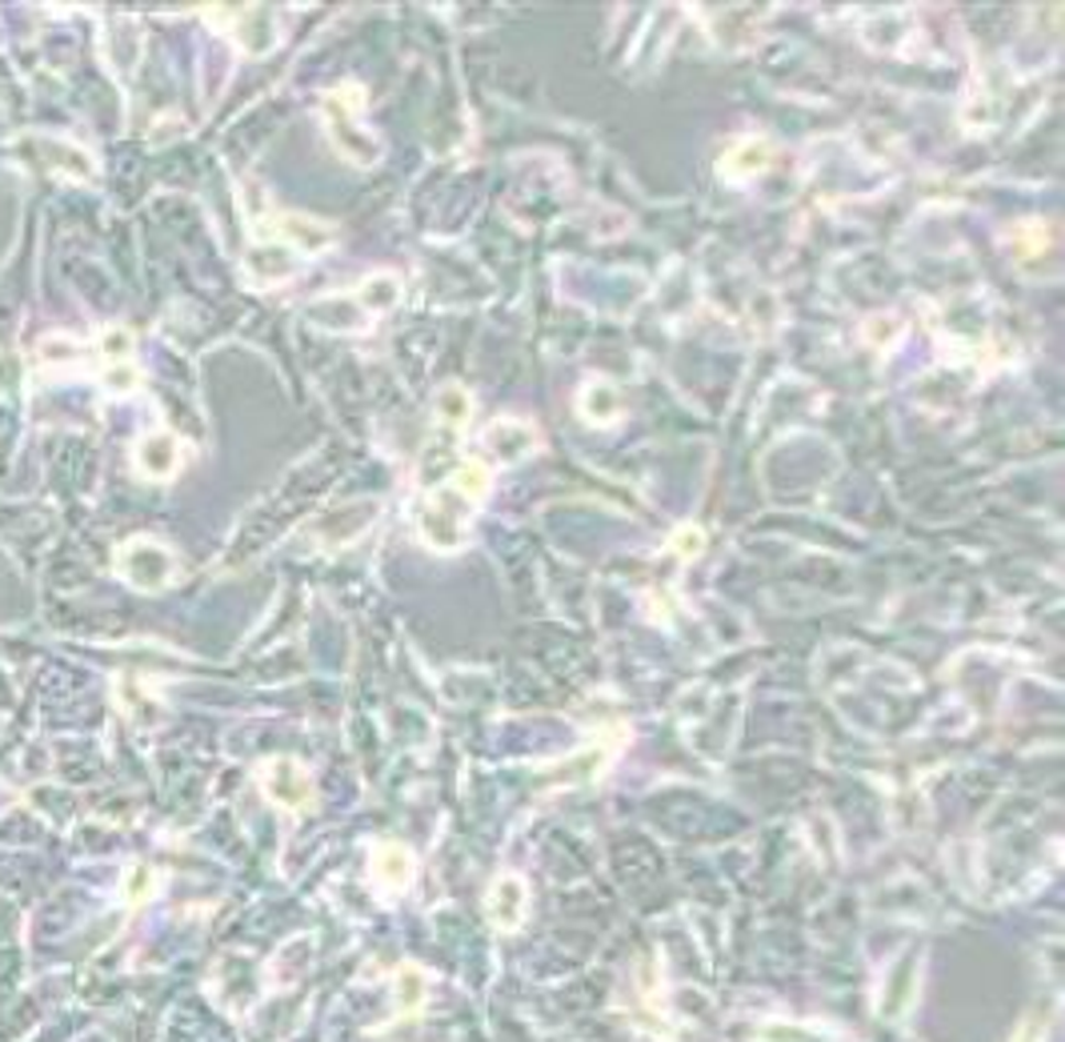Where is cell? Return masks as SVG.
<instances>
[{"label": "cell", "mask_w": 1065, "mask_h": 1042, "mask_svg": "<svg viewBox=\"0 0 1065 1042\" xmlns=\"http://www.w3.org/2000/svg\"><path fill=\"white\" fill-rule=\"evenodd\" d=\"M261 790L273 806L297 814V810L313 806V774L297 758H273L261 766Z\"/></svg>", "instance_id": "cell-5"}, {"label": "cell", "mask_w": 1065, "mask_h": 1042, "mask_svg": "<svg viewBox=\"0 0 1065 1042\" xmlns=\"http://www.w3.org/2000/svg\"><path fill=\"white\" fill-rule=\"evenodd\" d=\"M485 914L493 922L497 931H517L529 914V887L521 875H501L489 887V899H485Z\"/></svg>", "instance_id": "cell-8"}, {"label": "cell", "mask_w": 1065, "mask_h": 1042, "mask_svg": "<svg viewBox=\"0 0 1065 1042\" xmlns=\"http://www.w3.org/2000/svg\"><path fill=\"white\" fill-rule=\"evenodd\" d=\"M1022 234H1030V241H1018V237H1010V253H1013V261L1022 269H1030V261L1033 257H1042L1050 245H1045V225L1042 221H1025L1022 225Z\"/></svg>", "instance_id": "cell-19"}, {"label": "cell", "mask_w": 1065, "mask_h": 1042, "mask_svg": "<svg viewBox=\"0 0 1065 1042\" xmlns=\"http://www.w3.org/2000/svg\"><path fill=\"white\" fill-rule=\"evenodd\" d=\"M582 417L594 425H609L621 417V401H617V393L605 381H594V386H585L582 393Z\"/></svg>", "instance_id": "cell-16"}, {"label": "cell", "mask_w": 1065, "mask_h": 1042, "mask_svg": "<svg viewBox=\"0 0 1065 1042\" xmlns=\"http://www.w3.org/2000/svg\"><path fill=\"white\" fill-rule=\"evenodd\" d=\"M17 156L33 173H44V177H68V181H88L97 173V161L80 149L77 141H65V137H48V133H24L17 137Z\"/></svg>", "instance_id": "cell-3"}, {"label": "cell", "mask_w": 1065, "mask_h": 1042, "mask_svg": "<svg viewBox=\"0 0 1065 1042\" xmlns=\"http://www.w3.org/2000/svg\"><path fill=\"white\" fill-rule=\"evenodd\" d=\"M437 417L449 430H465L469 425V417H472V398H469V389L465 386H457V381H449V386H441L437 389Z\"/></svg>", "instance_id": "cell-14"}, {"label": "cell", "mask_w": 1065, "mask_h": 1042, "mask_svg": "<svg viewBox=\"0 0 1065 1042\" xmlns=\"http://www.w3.org/2000/svg\"><path fill=\"white\" fill-rule=\"evenodd\" d=\"M181 462H185V445L169 430L144 433L132 445V466H137L141 477H149V481H169V477H176Z\"/></svg>", "instance_id": "cell-6"}, {"label": "cell", "mask_w": 1065, "mask_h": 1042, "mask_svg": "<svg viewBox=\"0 0 1065 1042\" xmlns=\"http://www.w3.org/2000/svg\"><path fill=\"white\" fill-rule=\"evenodd\" d=\"M481 449L497 466H517V462H525L537 449V433H533V425L517 422V417H501V422L485 425Z\"/></svg>", "instance_id": "cell-7"}, {"label": "cell", "mask_w": 1065, "mask_h": 1042, "mask_svg": "<svg viewBox=\"0 0 1065 1042\" xmlns=\"http://www.w3.org/2000/svg\"><path fill=\"white\" fill-rule=\"evenodd\" d=\"M670 545H673V550H677V554H682V557H697V554H702V550H705V533L697 530V525H682V530H677V533H673V538H670Z\"/></svg>", "instance_id": "cell-22"}, {"label": "cell", "mask_w": 1065, "mask_h": 1042, "mask_svg": "<svg viewBox=\"0 0 1065 1042\" xmlns=\"http://www.w3.org/2000/svg\"><path fill=\"white\" fill-rule=\"evenodd\" d=\"M117 569H121V577L132 589L156 594V589H165L173 582L176 557L169 545L153 542V538H132V542L121 545V554H117Z\"/></svg>", "instance_id": "cell-4"}, {"label": "cell", "mask_w": 1065, "mask_h": 1042, "mask_svg": "<svg viewBox=\"0 0 1065 1042\" xmlns=\"http://www.w3.org/2000/svg\"><path fill=\"white\" fill-rule=\"evenodd\" d=\"M273 229L276 237H281V245H285L289 253H325L333 245V225L317 221V217H305V213H276L273 217Z\"/></svg>", "instance_id": "cell-9"}, {"label": "cell", "mask_w": 1065, "mask_h": 1042, "mask_svg": "<svg viewBox=\"0 0 1065 1042\" xmlns=\"http://www.w3.org/2000/svg\"><path fill=\"white\" fill-rule=\"evenodd\" d=\"M153 882H156V875L149 870V866H132L129 878H124V899L144 902L149 894H153Z\"/></svg>", "instance_id": "cell-21"}, {"label": "cell", "mask_w": 1065, "mask_h": 1042, "mask_svg": "<svg viewBox=\"0 0 1065 1042\" xmlns=\"http://www.w3.org/2000/svg\"><path fill=\"white\" fill-rule=\"evenodd\" d=\"M357 301H361L369 313H389L396 301H401V281H396L393 273H373V278L361 281Z\"/></svg>", "instance_id": "cell-15"}, {"label": "cell", "mask_w": 1065, "mask_h": 1042, "mask_svg": "<svg viewBox=\"0 0 1065 1042\" xmlns=\"http://www.w3.org/2000/svg\"><path fill=\"white\" fill-rule=\"evenodd\" d=\"M472 501H465L457 489H437V493H425L417 506V533L421 542L441 550V554H453L461 550L465 538H469V521H472Z\"/></svg>", "instance_id": "cell-1"}, {"label": "cell", "mask_w": 1065, "mask_h": 1042, "mask_svg": "<svg viewBox=\"0 0 1065 1042\" xmlns=\"http://www.w3.org/2000/svg\"><path fill=\"white\" fill-rule=\"evenodd\" d=\"M449 489H457V493H461L465 501H472V506H481V501L489 498V489H493V466L481 462V457H465L461 466L453 469Z\"/></svg>", "instance_id": "cell-13"}, {"label": "cell", "mask_w": 1065, "mask_h": 1042, "mask_svg": "<svg viewBox=\"0 0 1065 1042\" xmlns=\"http://www.w3.org/2000/svg\"><path fill=\"white\" fill-rule=\"evenodd\" d=\"M100 381H105V389H109V393H129V389H137V381H141V378H137V369L121 361V366H109V373H105Z\"/></svg>", "instance_id": "cell-23"}, {"label": "cell", "mask_w": 1065, "mask_h": 1042, "mask_svg": "<svg viewBox=\"0 0 1065 1042\" xmlns=\"http://www.w3.org/2000/svg\"><path fill=\"white\" fill-rule=\"evenodd\" d=\"M428 998V983H425V970L421 966H401L396 970V1007L405 1010V1014H413V1010H421V1002Z\"/></svg>", "instance_id": "cell-18"}, {"label": "cell", "mask_w": 1065, "mask_h": 1042, "mask_svg": "<svg viewBox=\"0 0 1065 1042\" xmlns=\"http://www.w3.org/2000/svg\"><path fill=\"white\" fill-rule=\"evenodd\" d=\"M365 117V93L361 85H341L337 93L325 97V121H329V133L337 153L349 156L352 165H373L377 161V141L373 133L361 124Z\"/></svg>", "instance_id": "cell-2"}, {"label": "cell", "mask_w": 1065, "mask_h": 1042, "mask_svg": "<svg viewBox=\"0 0 1065 1042\" xmlns=\"http://www.w3.org/2000/svg\"><path fill=\"white\" fill-rule=\"evenodd\" d=\"M769 161H773L769 141H761V137H746V141H737L733 149H725L721 173L729 181H749V177H758V173H765Z\"/></svg>", "instance_id": "cell-11"}, {"label": "cell", "mask_w": 1065, "mask_h": 1042, "mask_svg": "<svg viewBox=\"0 0 1065 1042\" xmlns=\"http://www.w3.org/2000/svg\"><path fill=\"white\" fill-rule=\"evenodd\" d=\"M369 875H373V882L381 890L401 894V890H409L413 887V878H417V858H413L409 846H401V843H377L373 858H369Z\"/></svg>", "instance_id": "cell-10"}, {"label": "cell", "mask_w": 1065, "mask_h": 1042, "mask_svg": "<svg viewBox=\"0 0 1065 1042\" xmlns=\"http://www.w3.org/2000/svg\"><path fill=\"white\" fill-rule=\"evenodd\" d=\"M100 357H109L112 366H121L124 357H132V333L129 329H105L97 341Z\"/></svg>", "instance_id": "cell-20"}, {"label": "cell", "mask_w": 1065, "mask_h": 1042, "mask_svg": "<svg viewBox=\"0 0 1065 1042\" xmlns=\"http://www.w3.org/2000/svg\"><path fill=\"white\" fill-rule=\"evenodd\" d=\"M249 273L261 281H285L293 273V253L285 245H261L249 253Z\"/></svg>", "instance_id": "cell-17"}, {"label": "cell", "mask_w": 1065, "mask_h": 1042, "mask_svg": "<svg viewBox=\"0 0 1065 1042\" xmlns=\"http://www.w3.org/2000/svg\"><path fill=\"white\" fill-rule=\"evenodd\" d=\"M237 17H241V21H232V36H237V45H241L244 53L261 56L264 48L276 41V29H273V21H269V12H264V9H237Z\"/></svg>", "instance_id": "cell-12"}]
</instances>
